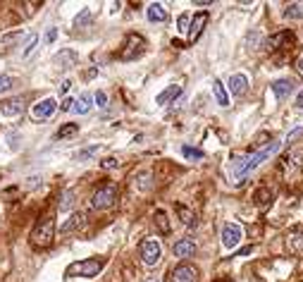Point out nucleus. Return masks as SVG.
Returning a JSON list of instances; mask_svg holds the SVG:
<instances>
[{"label": "nucleus", "instance_id": "nucleus-1", "mask_svg": "<svg viewBox=\"0 0 303 282\" xmlns=\"http://www.w3.org/2000/svg\"><path fill=\"white\" fill-rule=\"evenodd\" d=\"M279 146H282V144H277V141H272V144H267L265 148H260V151H255L253 156H248V158L244 160V163H241V165H236L234 175H236V177L248 175V172H251V170H255V167L260 165V163H265V160H267V158L272 156V153H277V151H279Z\"/></svg>", "mask_w": 303, "mask_h": 282}, {"label": "nucleus", "instance_id": "nucleus-2", "mask_svg": "<svg viewBox=\"0 0 303 282\" xmlns=\"http://www.w3.org/2000/svg\"><path fill=\"white\" fill-rule=\"evenodd\" d=\"M53 234H55V220H53V215H43L36 227H34V232H31V244L34 246H50L53 242Z\"/></svg>", "mask_w": 303, "mask_h": 282}, {"label": "nucleus", "instance_id": "nucleus-3", "mask_svg": "<svg viewBox=\"0 0 303 282\" xmlns=\"http://www.w3.org/2000/svg\"><path fill=\"white\" fill-rule=\"evenodd\" d=\"M105 268L103 258H84V261L72 263L67 268V277H96Z\"/></svg>", "mask_w": 303, "mask_h": 282}, {"label": "nucleus", "instance_id": "nucleus-4", "mask_svg": "<svg viewBox=\"0 0 303 282\" xmlns=\"http://www.w3.org/2000/svg\"><path fill=\"white\" fill-rule=\"evenodd\" d=\"M115 201H117V186L112 184V182L100 184L96 192H93V196H91V206H93L96 211H105V208H110Z\"/></svg>", "mask_w": 303, "mask_h": 282}, {"label": "nucleus", "instance_id": "nucleus-5", "mask_svg": "<svg viewBox=\"0 0 303 282\" xmlns=\"http://www.w3.org/2000/svg\"><path fill=\"white\" fill-rule=\"evenodd\" d=\"M146 53V39L138 36V34H129L127 43H124V50H122V58L124 60H136Z\"/></svg>", "mask_w": 303, "mask_h": 282}, {"label": "nucleus", "instance_id": "nucleus-6", "mask_svg": "<svg viewBox=\"0 0 303 282\" xmlns=\"http://www.w3.org/2000/svg\"><path fill=\"white\" fill-rule=\"evenodd\" d=\"M138 251H141V261L146 265H156L160 261V244L156 239H143L141 246H138Z\"/></svg>", "mask_w": 303, "mask_h": 282}, {"label": "nucleus", "instance_id": "nucleus-7", "mask_svg": "<svg viewBox=\"0 0 303 282\" xmlns=\"http://www.w3.org/2000/svg\"><path fill=\"white\" fill-rule=\"evenodd\" d=\"M172 282H198V268L191 263H179L172 270Z\"/></svg>", "mask_w": 303, "mask_h": 282}, {"label": "nucleus", "instance_id": "nucleus-8", "mask_svg": "<svg viewBox=\"0 0 303 282\" xmlns=\"http://www.w3.org/2000/svg\"><path fill=\"white\" fill-rule=\"evenodd\" d=\"M241 237H244V230L234 223H227L222 227V244H225V249H234L236 244L241 242Z\"/></svg>", "mask_w": 303, "mask_h": 282}, {"label": "nucleus", "instance_id": "nucleus-9", "mask_svg": "<svg viewBox=\"0 0 303 282\" xmlns=\"http://www.w3.org/2000/svg\"><path fill=\"white\" fill-rule=\"evenodd\" d=\"M55 110H58L55 98H43V101H39L36 106L31 108V117H34V120H48Z\"/></svg>", "mask_w": 303, "mask_h": 282}, {"label": "nucleus", "instance_id": "nucleus-10", "mask_svg": "<svg viewBox=\"0 0 303 282\" xmlns=\"http://www.w3.org/2000/svg\"><path fill=\"white\" fill-rule=\"evenodd\" d=\"M208 24V12H196L194 20H191V24H189V43H196L198 41V36L203 34V29H206Z\"/></svg>", "mask_w": 303, "mask_h": 282}, {"label": "nucleus", "instance_id": "nucleus-11", "mask_svg": "<svg viewBox=\"0 0 303 282\" xmlns=\"http://www.w3.org/2000/svg\"><path fill=\"white\" fill-rule=\"evenodd\" d=\"M227 86H229V91H232L234 96H244L246 91H248V77H246V74H232Z\"/></svg>", "mask_w": 303, "mask_h": 282}, {"label": "nucleus", "instance_id": "nucleus-12", "mask_svg": "<svg viewBox=\"0 0 303 282\" xmlns=\"http://www.w3.org/2000/svg\"><path fill=\"white\" fill-rule=\"evenodd\" d=\"M22 110H24V101H22V98H12V101H5V103L0 106V115L15 117V115H20Z\"/></svg>", "mask_w": 303, "mask_h": 282}, {"label": "nucleus", "instance_id": "nucleus-13", "mask_svg": "<svg viewBox=\"0 0 303 282\" xmlns=\"http://www.w3.org/2000/svg\"><path fill=\"white\" fill-rule=\"evenodd\" d=\"M172 251H175L177 258H191V256L196 253V246H194L191 239H179V242H175Z\"/></svg>", "mask_w": 303, "mask_h": 282}, {"label": "nucleus", "instance_id": "nucleus-14", "mask_svg": "<svg viewBox=\"0 0 303 282\" xmlns=\"http://www.w3.org/2000/svg\"><path fill=\"white\" fill-rule=\"evenodd\" d=\"M182 96V86H177V84H172V86H167L165 91H160L158 93V98H156V103L158 106H170L175 98H179Z\"/></svg>", "mask_w": 303, "mask_h": 282}, {"label": "nucleus", "instance_id": "nucleus-15", "mask_svg": "<svg viewBox=\"0 0 303 282\" xmlns=\"http://www.w3.org/2000/svg\"><path fill=\"white\" fill-rule=\"evenodd\" d=\"M272 91H274V96L279 98V101H284V98L291 96L293 81H291V79H277V81H272Z\"/></svg>", "mask_w": 303, "mask_h": 282}, {"label": "nucleus", "instance_id": "nucleus-16", "mask_svg": "<svg viewBox=\"0 0 303 282\" xmlns=\"http://www.w3.org/2000/svg\"><path fill=\"white\" fill-rule=\"evenodd\" d=\"M84 223H86V215H84V213H74V215H69V220L62 225V227H60V232H62V234L77 232V230H81V227H84Z\"/></svg>", "mask_w": 303, "mask_h": 282}, {"label": "nucleus", "instance_id": "nucleus-17", "mask_svg": "<svg viewBox=\"0 0 303 282\" xmlns=\"http://www.w3.org/2000/svg\"><path fill=\"white\" fill-rule=\"evenodd\" d=\"M91 106H93V96H91V93H81V96L74 101V108H72V110H74L77 115H86L88 110H91Z\"/></svg>", "mask_w": 303, "mask_h": 282}, {"label": "nucleus", "instance_id": "nucleus-18", "mask_svg": "<svg viewBox=\"0 0 303 282\" xmlns=\"http://www.w3.org/2000/svg\"><path fill=\"white\" fill-rule=\"evenodd\" d=\"M146 17L150 22H165L167 20V10L160 5V3H153V5H148L146 8Z\"/></svg>", "mask_w": 303, "mask_h": 282}, {"label": "nucleus", "instance_id": "nucleus-19", "mask_svg": "<svg viewBox=\"0 0 303 282\" xmlns=\"http://www.w3.org/2000/svg\"><path fill=\"white\" fill-rule=\"evenodd\" d=\"M253 201L258 208H267V206L272 204V192H270L267 186H260V189L253 194Z\"/></svg>", "mask_w": 303, "mask_h": 282}, {"label": "nucleus", "instance_id": "nucleus-20", "mask_svg": "<svg viewBox=\"0 0 303 282\" xmlns=\"http://www.w3.org/2000/svg\"><path fill=\"white\" fill-rule=\"evenodd\" d=\"M213 93H215V98H217V106L229 108V93H227V88L222 86V81H215V84H213Z\"/></svg>", "mask_w": 303, "mask_h": 282}, {"label": "nucleus", "instance_id": "nucleus-21", "mask_svg": "<svg viewBox=\"0 0 303 282\" xmlns=\"http://www.w3.org/2000/svg\"><path fill=\"white\" fill-rule=\"evenodd\" d=\"M286 20H303V3H291L286 10H284Z\"/></svg>", "mask_w": 303, "mask_h": 282}, {"label": "nucleus", "instance_id": "nucleus-22", "mask_svg": "<svg viewBox=\"0 0 303 282\" xmlns=\"http://www.w3.org/2000/svg\"><path fill=\"white\" fill-rule=\"evenodd\" d=\"M177 211H179V218H182V223L186 227H196V215L186 208V206H177Z\"/></svg>", "mask_w": 303, "mask_h": 282}, {"label": "nucleus", "instance_id": "nucleus-23", "mask_svg": "<svg viewBox=\"0 0 303 282\" xmlns=\"http://www.w3.org/2000/svg\"><path fill=\"white\" fill-rule=\"evenodd\" d=\"M156 227H158V232H163V234L170 232V223H167V213H165V211H158V213H156Z\"/></svg>", "mask_w": 303, "mask_h": 282}, {"label": "nucleus", "instance_id": "nucleus-24", "mask_svg": "<svg viewBox=\"0 0 303 282\" xmlns=\"http://www.w3.org/2000/svg\"><path fill=\"white\" fill-rule=\"evenodd\" d=\"M182 156L189 158V160H201L203 158V151L196 146H182Z\"/></svg>", "mask_w": 303, "mask_h": 282}, {"label": "nucleus", "instance_id": "nucleus-25", "mask_svg": "<svg viewBox=\"0 0 303 282\" xmlns=\"http://www.w3.org/2000/svg\"><path fill=\"white\" fill-rule=\"evenodd\" d=\"M79 132V125H65V127H60L58 129V134H55V139H67V136H74Z\"/></svg>", "mask_w": 303, "mask_h": 282}, {"label": "nucleus", "instance_id": "nucleus-26", "mask_svg": "<svg viewBox=\"0 0 303 282\" xmlns=\"http://www.w3.org/2000/svg\"><path fill=\"white\" fill-rule=\"evenodd\" d=\"M55 62H58L60 67H62V62H69V65H72V62H77V55H74L72 50H62L58 58H55Z\"/></svg>", "mask_w": 303, "mask_h": 282}, {"label": "nucleus", "instance_id": "nucleus-27", "mask_svg": "<svg viewBox=\"0 0 303 282\" xmlns=\"http://www.w3.org/2000/svg\"><path fill=\"white\" fill-rule=\"evenodd\" d=\"M36 41H39V36H36V34H31L29 41H27V46H24V50H22V55H24V58H27V55H29L31 50H34V46H36Z\"/></svg>", "mask_w": 303, "mask_h": 282}, {"label": "nucleus", "instance_id": "nucleus-28", "mask_svg": "<svg viewBox=\"0 0 303 282\" xmlns=\"http://www.w3.org/2000/svg\"><path fill=\"white\" fill-rule=\"evenodd\" d=\"M93 101H96L98 108H108V93L105 91H98L96 96H93Z\"/></svg>", "mask_w": 303, "mask_h": 282}, {"label": "nucleus", "instance_id": "nucleus-29", "mask_svg": "<svg viewBox=\"0 0 303 282\" xmlns=\"http://www.w3.org/2000/svg\"><path fill=\"white\" fill-rule=\"evenodd\" d=\"M12 88V79L5 77V74H0V93H5V91H10Z\"/></svg>", "mask_w": 303, "mask_h": 282}, {"label": "nucleus", "instance_id": "nucleus-30", "mask_svg": "<svg viewBox=\"0 0 303 282\" xmlns=\"http://www.w3.org/2000/svg\"><path fill=\"white\" fill-rule=\"evenodd\" d=\"M72 199H74V194H72V192H65V194H62V204H60V208L67 211L69 206H72Z\"/></svg>", "mask_w": 303, "mask_h": 282}, {"label": "nucleus", "instance_id": "nucleus-31", "mask_svg": "<svg viewBox=\"0 0 303 282\" xmlns=\"http://www.w3.org/2000/svg\"><path fill=\"white\" fill-rule=\"evenodd\" d=\"M100 165L105 167V170H112V167H117V165H119V160H117V158H105V160H103Z\"/></svg>", "mask_w": 303, "mask_h": 282}, {"label": "nucleus", "instance_id": "nucleus-32", "mask_svg": "<svg viewBox=\"0 0 303 282\" xmlns=\"http://www.w3.org/2000/svg\"><path fill=\"white\" fill-rule=\"evenodd\" d=\"M96 151H98V146H93V148H86V151H81V153H79V160H84V158H91V156H93V153H96Z\"/></svg>", "mask_w": 303, "mask_h": 282}, {"label": "nucleus", "instance_id": "nucleus-33", "mask_svg": "<svg viewBox=\"0 0 303 282\" xmlns=\"http://www.w3.org/2000/svg\"><path fill=\"white\" fill-rule=\"evenodd\" d=\"M88 17H91V12H88V10H84V12H81V15H79V17H77V20H74V24H77V27H81V24H84V22H86Z\"/></svg>", "mask_w": 303, "mask_h": 282}, {"label": "nucleus", "instance_id": "nucleus-34", "mask_svg": "<svg viewBox=\"0 0 303 282\" xmlns=\"http://www.w3.org/2000/svg\"><path fill=\"white\" fill-rule=\"evenodd\" d=\"M186 29H189V17L182 15V17H179V31H186Z\"/></svg>", "mask_w": 303, "mask_h": 282}, {"label": "nucleus", "instance_id": "nucleus-35", "mask_svg": "<svg viewBox=\"0 0 303 282\" xmlns=\"http://www.w3.org/2000/svg\"><path fill=\"white\" fill-rule=\"evenodd\" d=\"M72 108H74V101H72V98H65L62 106H60V110H72Z\"/></svg>", "mask_w": 303, "mask_h": 282}, {"label": "nucleus", "instance_id": "nucleus-36", "mask_svg": "<svg viewBox=\"0 0 303 282\" xmlns=\"http://www.w3.org/2000/svg\"><path fill=\"white\" fill-rule=\"evenodd\" d=\"M55 39H58V29H48V34H46V41H48V43H53Z\"/></svg>", "mask_w": 303, "mask_h": 282}, {"label": "nucleus", "instance_id": "nucleus-37", "mask_svg": "<svg viewBox=\"0 0 303 282\" xmlns=\"http://www.w3.org/2000/svg\"><path fill=\"white\" fill-rule=\"evenodd\" d=\"M296 108H303V88L298 91V96H296Z\"/></svg>", "mask_w": 303, "mask_h": 282}, {"label": "nucleus", "instance_id": "nucleus-38", "mask_svg": "<svg viewBox=\"0 0 303 282\" xmlns=\"http://www.w3.org/2000/svg\"><path fill=\"white\" fill-rule=\"evenodd\" d=\"M69 86H72V81H62V86H60V91H62V93H67Z\"/></svg>", "mask_w": 303, "mask_h": 282}, {"label": "nucleus", "instance_id": "nucleus-39", "mask_svg": "<svg viewBox=\"0 0 303 282\" xmlns=\"http://www.w3.org/2000/svg\"><path fill=\"white\" fill-rule=\"evenodd\" d=\"M298 69H301V74H303V55H301V60H298Z\"/></svg>", "mask_w": 303, "mask_h": 282}]
</instances>
